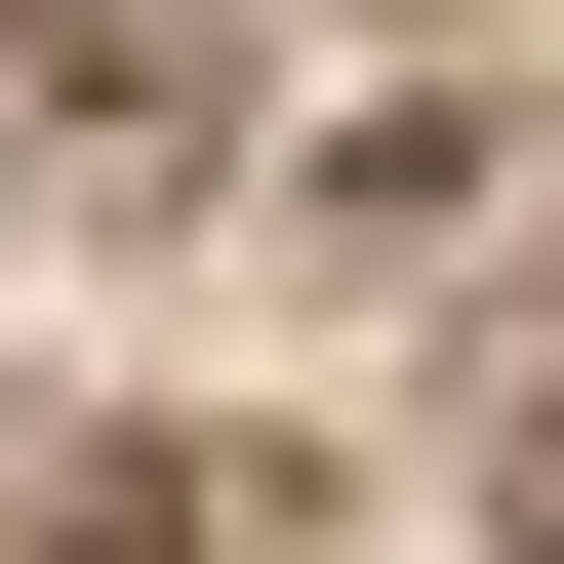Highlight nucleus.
<instances>
[{
  "label": "nucleus",
  "mask_w": 564,
  "mask_h": 564,
  "mask_svg": "<svg viewBox=\"0 0 564 564\" xmlns=\"http://www.w3.org/2000/svg\"><path fill=\"white\" fill-rule=\"evenodd\" d=\"M524 564H564V444H524Z\"/></svg>",
  "instance_id": "1"
}]
</instances>
